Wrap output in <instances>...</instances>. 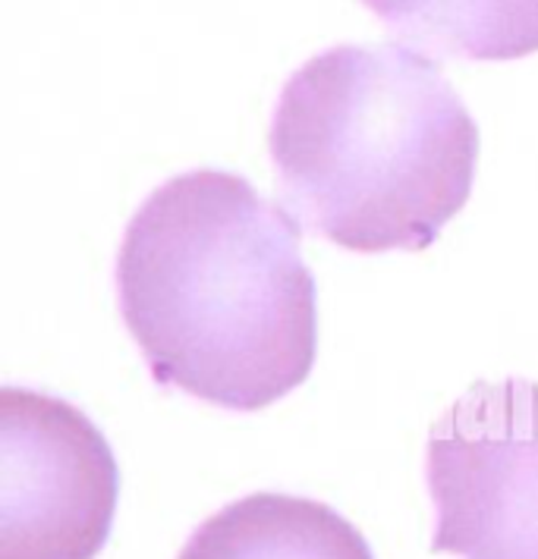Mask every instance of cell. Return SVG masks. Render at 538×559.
Instances as JSON below:
<instances>
[{
  "label": "cell",
  "instance_id": "cell-3",
  "mask_svg": "<svg viewBox=\"0 0 538 559\" xmlns=\"http://www.w3.org/2000/svg\"><path fill=\"white\" fill-rule=\"evenodd\" d=\"M435 554L538 559V383H476L429 433Z\"/></svg>",
  "mask_w": 538,
  "mask_h": 559
},
{
  "label": "cell",
  "instance_id": "cell-5",
  "mask_svg": "<svg viewBox=\"0 0 538 559\" xmlns=\"http://www.w3.org/2000/svg\"><path fill=\"white\" fill-rule=\"evenodd\" d=\"M179 559H375L340 512L306 497L253 493L202 522Z\"/></svg>",
  "mask_w": 538,
  "mask_h": 559
},
{
  "label": "cell",
  "instance_id": "cell-6",
  "mask_svg": "<svg viewBox=\"0 0 538 559\" xmlns=\"http://www.w3.org/2000/svg\"><path fill=\"white\" fill-rule=\"evenodd\" d=\"M422 57L516 60L538 51V0H362Z\"/></svg>",
  "mask_w": 538,
  "mask_h": 559
},
{
  "label": "cell",
  "instance_id": "cell-4",
  "mask_svg": "<svg viewBox=\"0 0 538 559\" xmlns=\"http://www.w3.org/2000/svg\"><path fill=\"white\" fill-rule=\"evenodd\" d=\"M102 431L38 390H0V559H95L117 509Z\"/></svg>",
  "mask_w": 538,
  "mask_h": 559
},
{
  "label": "cell",
  "instance_id": "cell-2",
  "mask_svg": "<svg viewBox=\"0 0 538 559\" xmlns=\"http://www.w3.org/2000/svg\"><path fill=\"white\" fill-rule=\"evenodd\" d=\"M290 221L350 252H419L460 211L479 129L432 57L340 45L286 79L268 132Z\"/></svg>",
  "mask_w": 538,
  "mask_h": 559
},
{
  "label": "cell",
  "instance_id": "cell-1",
  "mask_svg": "<svg viewBox=\"0 0 538 559\" xmlns=\"http://www.w3.org/2000/svg\"><path fill=\"white\" fill-rule=\"evenodd\" d=\"M114 283L161 386L256 412L312 371L318 314L300 227L236 174L192 170L154 189L124 233Z\"/></svg>",
  "mask_w": 538,
  "mask_h": 559
}]
</instances>
